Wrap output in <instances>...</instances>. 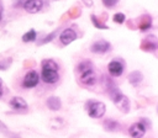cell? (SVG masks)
<instances>
[{"label": "cell", "instance_id": "6da1fadb", "mask_svg": "<svg viewBox=\"0 0 158 138\" xmlns=\"http://www.w3.org/2000/svg\"><path fill=\"white\" fill-rule=\"evenodd\" d=\"M41 78L47 84H54L58 81V64L52 59H46L42 62V73Z\"/></svg>", "mask_w": 158, "mask_h": 138}, {"label": "cell", "instance_id": "7a4b0ae2", "mask_svg": "<svg viewBox=\"0 0 158 138\" xmlns=\"http://www.w3.org/2000/svg\"><path fill=\"white\" fill-rule=\"evenodd\" d=\"M78 71H79V76H80V81L85 85H93L96 80L95 76V71H94V67L90 62L84 60L78 65Z\"/></svg>", "mask_w": 158, "mask_h": 138}, {"label": "cell", "instance_id": "3957f363", "mask_svg": "<svg viewBox=\"0 0 158 138\" xmlns=\"http://www.w3.org/2000/svg\"><path fill=\"white\" fill-rule=\"evenodd\" d=\"M109 94H110V97H111L112 102L115 104V106L121 112L126 113V112L130 111V101H128V99L117 87H111L109 90Z\"/></svg>", "mask_w": 158, "mask_h": 138}, {"label": "cell", "instance_id": "277c9868", "mask_svg": "<svg viewBox=\"0 0 158 138\" xmlns=\"http://www.w3.org/2000/svg\"><path fill=\"white\" fill-rule=\"evenodd\" d=\"M86 111L91 118H100L104 116V113L106 111V106L101 101L90 100L89 102H86Z\"/></svg>", "mask_w": 158, "mask_h": 138}, {"label": "cell", "instance_id": "5b68a950", "mask_svg": "<svg viewBox=\"0 0 158 138\" xmlns=\"http://www.w3.org/2000/svg\"><path fill=\"white\" fill-rule=\"evenodd\" d=\"M146 129H147V127L142 122H136V123L131 124L128 133L132 138H142L146 133Z\"/></svg>", "mask_w": 158, "mask_h": 138}, {"label": "cell", "instance_id": "8992f818", "mask_svg": "<svg viewBox=\"0 0 158 138\" xmlns=\"http://www.w3.org/2000/svg\"><path fill=\"white\" fill-rule=\"evenodd\" d=\"M110 48H111V46H110V43H109L107 41H105V39H99V41H96V42H94V43L91 44L90 51H91L93 53L102 54V53L110 51Z\"/></svg>", "mask_w": 158, "mask_h": 138}, {"label": "cell", "instance_id": "52a82bcc", "mask_svg": "<svg viewBox=\"0 0 158 138\" xmlns=\"http://www.w3.org/2000/svg\"><path fill=\"white\" fill-rule=\"evenodd\" d=\"M38 80H40V76L35 71V70H30L25 78H23V81H22V85L25 87H35L37 84H38Z\"/></svg>", "mask_w": 158, "mask_h": 138}, {"label": "cell", "instance_id": "ba28073f", "mask_svg": "<svg viewBox=\"0 0 158 138\" xmlns=\"http://www.w3.org/2000/svg\"><path fill=\"white\" fill-rule=\"evenodd\" d=\"M43 6V1L42 0H26L23 2V9L30 12V14H36L38 12Z\"/></svg>", "mask_w": 158, "mask_h": 138}, {"label": "cell", "instance_id": "9c48e42d", "mask_svg": "<svg viewBox=\"0 0 158 138\" xmlns=\"http://www.w3.org/2000/svg\"><path fill=\"white\" fill-rule=\"evenodd\" d=\"M141 48H142L143 51H149V52L157 49V48H158L157 37L153 36V34H151V36H148L147 38H144V39L142 41V43H141Z\"/></svg>", "mask_w": 158, "mask_h": 138}, {"label": "cell", "instance_id": "30bf717a", "mask_svg": "<svg viewBox=\"0 0 158 138\" xmlns=\"http://www.w3.org/2000/svg\"><path fill=\"white\" fill-rule=\"evenodd\" d=\"M59 39H60V42H62L63 44L67 46V44H69V43H72L73 41L77 39V33H75L74 30H72V28H67V30H64V31L60 33Z\"/></svg>", "mask_w": 158, "mask_h": 138}, {"label": "cell", "instance_id": "8fae6325", "mask_svg": "<svg viewBox=\"0 0 158 138\" xmlns=\"http://www.w3.org/2000/svg\"><path fill=\"white\" fill-rule=\"evenodd\" d=\"M107 70L112 76H120L123 73V65L118 60H112L107 65Z\"/></svg>", "mask_w": 158, "mask_h": 138}, {"label": "cell", "instance_id": "7c38bea8", "mask_svg": "<svg viewBox=\"0 0 158 138\" xmlns=\"http://www.w3.org/2000/svg\"><path fill=\"white\" fill-rule=\"evenodd\" d=\"M10 106L14 108V110H25L27 108V102L20 97V96H15L10 100Z\"/></svg>", "mask_w": 158, "mask_h": 138}, {"label": "cell", "instance_id": "4fadbf2b", "mask_svg": "<svg viewBox=\"0 0 158 138\" xmlns=\"http://www.w3.org/2000/svg\"><path fill=\"white\" fill-rule=\"evenodd\" d=\"M47 107L49 108V110H52V111H58L60 107H62V102H60V100H59V97H57V96H51V97H48V100H47Z\"/></svg>", "mask_w": 158, "mask_h": 138}, {"label": "cell", "instance_id": "5bb4252c", "mask_svg": "<svg viewBox=\"0 0 158 138\" xmlns=\"http://www.w3.org/2000/svg\"><path fill=\"white\" fill-rule=\"evenodd\" d=\"M142 79H143V75H142V73L138 71V70L132 71V73H130V75H128V81H130V84L133 85V86L138 85V84L142 81Z\"/></svg>", "mask_w": 158, "mask_h": 138}, {"label": "cell", "instance_id": "9a60e30c", "mask_svg": "<svg viewBox=\"0 0 158 138\" xmlns=\"http://www.w3.org/2000/svg\"><path fill=\"white\" fill-rule=\"evenodd\" d=\"M102 124H104V128H105L106 131H110V132L117 131V129H118V127H120L118 122H117V121H115V120H111V118L105 120Z\"/></svg>", "mask_w": 158, "mask_h": 138}, {"label": "cell", "instance_id": "2e32d148", "mask_svg": "<svg viewBox=\"0 0 158 138\" xmlns=\"http://www.w3.org/2000/svg\"><path fill=\"white\" fill-rule=\"evenodd\" d=\"M151 23H152L151 17H149V16H147V15H144V16H142V20L139 21L138 27H139V30H141V31H146V30H148V28L151 27Z\"/></svg>", "mask_w": 158, "mask_h": 138}, {"label": "cell", "instance_id": "e0dca14e", "mask_svg": "<svg viewBox=\"0 0 158 138\" xmlns=\"http://www.w3.org/2000/svg\"><path fill=\"white\" fill-rule=\"evenodd\" d=\"M36 36H37L36 31H35V30H30V31H27V32L22 36V41H23V42H32V41L36 39Z\"/></svg>", "mask_w": 158, "mask_h": 138}, {"label": "cell", "instance_id": "ac0fdd59", "mask_svg": "<svg viewBox=\"0 0 158 138\" xmlns=\"http://www.w3.org/2000/svg\"><path fill=\"white\" fill-rule=\"evenodd\" d=\"M112 20H114V22H116V23H123L125 20H126V17H125V15H123L122 12H117V14L114 15Z\"/></svg>", "mask_w": 158, "mask_h": 138}, {"label": "cell", "instance_id": "d6986e66", "mask_svg": "<svg viewBox=\"0 0 158 138\" xmlns=\"http://www.w3.org/2000/svg\"><path fill=\"white\" fill-rule=\"evenodd\" d=\"M91 21H93V23H94L95 27H98V28H102V30H107V26L104 25V23H101L100 21H98V17H96L95 15H91Z\"/></svg>", "mask_w": 158, "mask_h": 138}, {"label": "cell", "instance_id": "ffe728a7", "mask_svg": "<svg viewBox=\"0 0 158 138\" xmlns=\"http://www.w3.org/2000/svg\"><path fill=\"white\" fill-rule=\"evenodd\" d=\"M10 64H11V58H9L6 63H5V60H0V70H4L6 68H9Z\"/></svg>", "mask_w": 158, "mask_h": 138}, {"label": "cell", "instance_id": "44dd1931", "mask_svg": "<svg viewBox=\"0 0 158 138\" xmlns=\"http://www.w3.org/2000/svg\"><path fill=\"white\" fill-rule=\"evenodd\" d=\"M118 0H102V4L106 6V7H112L117 4Z\"/></svg>", "mask_w": 158, "mask_h": 138}, {"label": "cell", "instance_id": "7402d4cb", "mask_svg": "<svg viewBox=\"0 0 158 138\" xmlns=\"http://www.w3.org/2000/svg\"><path fill=\"white\" fill-rule=\"evenodd\" d=\"M56 36V32H53V33H51L49 36H47L46 38H44V41H43V43H46V42H49V41H52V38Z\"/></svg>", "mask_w": 158, "mask_h": 138}, {"label": "cell", "instance_id": "603a6c76", "mask_svg": "<svg viewBox=\"0 0 158 138\" xmlns=\"http://www.w3.org/2000/svg\"><path fill=\"white\" fill-rule=\"evenodd\" d=\"M84 2H85V5H89V6L93 5V1L91 0H84Z\"/></svg>", "mask_w": 158, "mask_h": 138}, {"label": "cell", "instance_id": "cb8c5ba5", "mask_svg": "<svg viewBox=\"0 0 158 138\" xmlns=\"http://www.w3.org/2000/svg\"><path fill=\"white\" fill-rule=\"evenodd\" d=\"M2 95V89H1V79H0V97Z\"/></svg>", "mask_w": 158, "mask_h": 138}, {"label": "cell", "instance_id": "d4e9b609", "mask_svg": "<svg viewBox=\"0 0 158 138\" xmlns=\"http://www.w3.org/2000/svg\"><path fill=\"white\" fill-rule=\"evenodd\" d=\"M157 112H158V108H157Z\"/></svg>", "mask_w": 158, "mask_h": 138}]
</instances>
